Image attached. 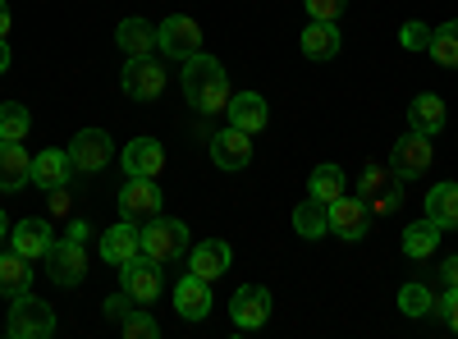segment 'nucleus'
<instances>
[{
    "label": "nucleus",
    "mask_w": 458,
    "mask_h": 339,
    "mask_svg": "<svg viewBox=\"0 0 458 339\" xmlns=\"http://www.w3.org/2000/svg\"><path fill=\"white\" fill-rule=\"evenodd\" d=\"M183 92H188V106L198 115H220L229 106V79H225V64L207 51L188 55L183 60Z\"/></svg>",
    "instance_id": "obj_1"
},
{
    "label": "nucleus",
    "mask_w": 458,
    "mask_h": 339,
    "mask_svg": "<svg viewBox=\"0 0 458 339\" xmlns=\"http://www.w3.org/2000/svg\"><path fill=\"white\" fill-rule=\"evenodd\" d=\"M142 252L157 257L161 267L188 257V225L183 220H170V216H151V225L142 230Z\"/></svg>",
    "instance_id": "obj_2"
},
{
    "label": "nucleus",
    "mask_w": 458,
    "mask_h": 339,
    "mask_svg": "<svg viewBox=\"0 0 458 339\" xmlns=\"http://www.w3.org/2000/svg\"><path fill=\"white\" fill-rule=\"evenodd\" d=\"M5 330H10L14 339H47V335L55 330V312L42 303V298L19 293V298H10V321H5Z\"/></svg>",
    "instance_id": "obj_3"
},
{
    "label": "nucleus",
    "mask_w": 458,
    "mask_h": 339,
    "mask_svg": "<svg viewBox=\"0 0 458 339\" xmlns=\"http://www.w3.org/2000/svg\"><path fill=\"white\" fill-rule=\"evenodd\" d=\"M47 275H51L60 289L83 284V275H88V252H83V243L51 239V248H47Z\"/></svg>",
    "instance_id": "obj_4"
},
{
    "label": "nucleus",
    "mask_w": 458,
    "mask_h": 339,
    "mask_svg": "<svg viewBox=\"0 0 458 339\" xmlns=\"http://www.w3.org/2000/svg\"><path fill=\"white\" fill-rule=\"evenodd\" d=\"M431 165V133H417L408 129L399 142H394V152H390V170L399 179H417V174H427Z\"/></svg>",
    "instance_id": "obj_5"
},
{
    "label": "nucleus",
    "mask_w": 458,
    "mask_h": 339,
    "mask_svg": "<svg viewBox=\"0 0 458 339\" xmlns=\"http://www.w3.org/2000/svg\"><path fill=\"white\" fill-rule=\"evenodd\" d=\"M124 289L133 293V303H157L161 298V261L157 257H147L138 252L133 261H124Z\"/></svg>",
    "instance_id": "obj_6"
},
{
    "label": "nucleus",
    "mask_w": 458,
    "mask_h": 339,
    "mask_svg": "<svg viewBox=\"0 0 458 339\" xmlns=\"http://www.w3.org/2000/svg\"><path fill=\"white\" fill-rule=\"evenodd\" d=\"M110 152H114V142H110L106 129H83V133H73V142H69V161H73V170H83V174H97L110 161Z\"/></svg>",
    "instance_id": "obj_7"
},
{
    "label": "nucleus",
    "mask_w": 458,
    "mask_h": 339,
    "mask_svg": "<svg viewBox=\"0 0 458 339\" xmlns=\"http://www.w3.org/2000/svg\"><path fill=\"white\" fill-rule=\"evenodd\" d=\"M229 317H234L239 330H257L271 321V293H266V284H243L229 298Z\"/></svg>",
    "instance_id": "obj_8"
},
{
    "label": "nucleus",
    "mask_w": 458,
    "mask_h": 339,
    "mask_svg": "<svg viewBox=\"0 0 458 339\" xmlns=\"http://www.w3.org/2000/svg\"><path fill=\"white\" fill-rule=\"evenodd\" d=\"M157 42H161V51H165V55L188 60V55H198V51H202V28H198L193 19L174 14V19H165V23L157 28Z\"/></svg>",
    "instance_id": "obj_9"
},
{
    "label": "nucleus",
    "mask_w": 458,
    "mask_h": 339,
    "mask_svg": "<svg viewBox=\"0 0 458 339\" xmlns=\"http://www.w3.org/2000/svg\"><path fill=\"white\" fill-rule=\"evenodd\" d=\"M330 230H335L339 239L358 243V239L371 230V207H367V198H335V202H330Z\"/></svg>",
    "instance_id": "obj_10"
},
{
    "label": "nucleus",
    "mask_w": 458,
    "mask_h": 339,
    "mask_svg": "<svg viewBox=\"0 0 458 339\" xmlns=\"http://www.w3.org/2000/svg\"><path fill=\"white\" fill-rule=\"evenodd\" d=\"M161 88H165V73H161V64L151 60V55H133L124 64V92L133 101H157Z\"/></svg>",
    "instance_id": "obj_11"
},
{
    "label": "nucleus",
    "mask_w": 458,
    "mask_h": 339,
    "mask_svg": "<svg viewBox=\"0 0 458 339\" xmlns=\"http://www.w3.org/2000/svg\"><path fill=\"white\" fill-rule=\"evenodd\" d=\"M362 198H367V207H376V211H394V207L403 202V179H399L394 170L367 165V170H362Z\"/></svg>",
    "instance_id": "obj_12"
},
{
    "label": "nucleus",
    "mask_w": 458,
    "mask_h": 339,
    "mask_svg": "<svg viewBox=\"0 0 458 339\" xmlns=\"http://www.w3.org/2000/svg\"><path fill=\"white\" fill-rule=\"evenodd\" d=\"M211 161L220 165V170H243L248 161H252V133H243V129H220V133H211Z\"/></svg>",
    "instance_id": "obj_13"
},
{
    "label": "nucleus",
    "mask_w": 458,
    "mask_h": 339,
    "mask_svg": "<svg viewBox=\"0 0 458 339\" xmlns=\"http://www.w3.org/2000/svg\"><path fill=\"white\" fill-rule=\"evenodd\" d=\"M120 211H124V220L161 216V188H157V179H129L124 193H120Z\"/></svg>",
    "instance_id": "obj_14"
},
{
    "label": "nucleus",
    "mask_w": 458,
    "mask_h": 339,
    "mask_svg": "<svg viewBox=\"0 0 458 339\" xmlns=\"http://www.w3.org/2000/svg\"><path fill=\"white\" fill-rule=\"evenodd\" d=\"M138 252H142V230L133 220H120L101 234V257L110 261V267H124V261H133Z\"/></svg>",
    "instance_id": "obj_15"
},
{
    "label": "nucleus",
    "mask_w": 458,
    "mask_h": 339,
    "mask_svg": "<svg viewBox=\"0 0 458 339\" xmlns=\"http://www.w3.org/2000/svg\"><path fill=\"white\" fill-rule=\"evenodd\" d=\"M174 308H179L183 321H202V317L211 312V280H202V275L188 271V275L179 280V289H174Z\"/></svg>",
    "instance_id": "obj_16"
},
{
    "label": "nucleus",
    "mask_w": 458,
    "mask_h": 339,
    "mask_svg": "<svg viewBox=\"0 0 458 339\" xmlns=\"http://www.w3.org/2000/svg\"><path fill=\"white\" fill-rule=\"evenodd\" d=\"M161 165H165V152H161L157 138H133V142L124 147V170H129V179H157Z\"/></svg>",
    "instance_id": "obj_17"
},
{
    "label": "nucleus",
    "mask_w": 458,
    "mask_h": 339,
    "mask_svg": "<svg viewBox=\"0 0 458 339\" xmlns=\"http://www.w3.org/2000/svg\"><path fill=\"white\" fill-rule=\"evenodd\" d=\"M229 257H234V252H229L225 239H207V243L193 248V257H188V271L202 275V280H220L229 271Z\"/></svg>",
    "instance_id": "obj_18"
},
{
    "label": "nucleus",
    "mask_w": 458,
    "mask_h": 339,
    "mask_svg": "<svg viewBox=\"0 0 458 339\" xmlns=\"http://www.w3.org/2000/svg\"><path fill=\"white\" fill-rule=\"evenodd\" d=\"M28 179H32V157L23 152V142H5V138H0V188L14 193V188H23Z\"/></svg>",
    "instance_id": "obj_19"
},
{
    "label": "nucleus",
    "mask_w": 458,
    "mask_h": 339,
    "mask_svg": "<svg viewBox=\"0 0 458 339\" xmlns=\"http://www.w3.org/2000/svg\"><path fill=\"white\" fill-rule=\"evenodd\" d=\"M266 120H271V110H266V101L257 92H234V97H229V124H234V129L261 133Z\"/></svg>",
    "instance_id": "obj_20"
},
{
    "label": "nucleus",
    "mask_w": 458,
    "mask_h": 339,
    "mask_svg": "<svg viewBox=\"0 0 458 339\" xmlns=\"http://www.w3.org/2000/svg\"><path fill=\"white\" fill-rule=\"evenodd\" d=\"M69 170H73L69 152H55V147H47V152L32 157V183L42 188V193H51V188H60V183H69Z\"/></svg>",
    "instance_id": "obj_21"
},
{
    "label": "nucleus",
    "mask_w": 458,
    "mask_h": 339,
    "mask_svg": "<svg viewBox=\"0 0 458 339\" xmlns=\"http://www.w3.org/2000/svg\"><path fill=\"white\" fill-rule=\"evenodd\" d=\"M10 248L23 252L28 261H32V257H47V248H51V225H47V220H19L14 230H10Z\"/></svg>",
    "instance_id": "obj_22"
},
{
    "label": "nucleus",
    "mask_w": 458,
    "mask_h": 339,
    "mask_svg": "<svg viewBox=\"0 0 458 339\" xmlns=\"http://www.w3.org/2000/svg\"><path fill=\"white\" fill-rule=\"evenodd\" d=\"M32 289V267L23 252H0V298H19Z\"/></svg>",
    "instance_id": "obj_23"
},
{
    "label": "nucleus",
    "mask_w": 458,
    "mask_h": 339,
    "mask_svg": "<svg viewBox=\"0 0 458 339\" xmlns=\"http://www.w3.org/2000/svg\"><path fill=\"white\" fill-rule=\"evenodd\" d=\"M302 55L308 60H335L339 55V28L326 19H312L302 28Z\"/></svg>",
    "instance_id": "obj_24"
},
{
    "label": "nucleus",
    "mask_w": 458,
    "mask_h": 339,
    "mask_svg": "<svg viewBox=\"0 0 458 339\" xmlns=\"http://www.w3.org/2000/svg\"><path fill=\"white\" fill-rule=\"evenodd\" d=\"M445 120H449V110H445V101H440L436 92L412 97V106H408V124H412L417 133H440Z\"/></svg>",
    "instance_id": "obj_25"
},
{
    "label": "nucleus",
    "mask_w": 458,
    "mask_h": 339,
    "mask_svg": "<svg viewBox=\"0 0 458 339\" xmlns=\"http://www.w3.org/2000/svg\"><path fill=\"white\" fill-rule=\"evenodd\" d=\"M114 42H120V51L133 60V55H147L157 51V28H151L147 19H124L120 28H114Z\"/></svg>",
    "instance_id": "obj_26"
},
{
    "label": "nucleus",
    "mask_w": 458,
    "mask_h": 339,
    "mask_svg": "<svg viewBox=\"0 0 458 339\" xmlns=\"http://www.w3.org/2000/svg\"><path fill=\"white\" fill-rule=\"evenodd\" d=\"M293 230H298L302 239H321V234H330V202H321V198L298 202V207H293Z\"/></svg>",
    "instance_id": "obj_27"
},
{
    "label": "nucleus",
    "mask_w": 458,
    "mask_h": 339,
    "mask_svg": "<svg viewBox=\"0 0 458 339\" xmlns=\"http://www.w3.org/2000/svg\"><path fill=\"white\" fill-rule=\"evenodd\" d=\"M427 220L440 230H458V183H436L427 193Z\"/></svg>",
    "instance_id": "obj_28"
},
{
    "label": "nucleus",
    "mask_w": 458,
    "mask_h": 339,
    "mask_svg": "<svg viewBox=\"0 0 458 339\" xmlns=\"http://www.w3.org/2000/svg\"><path fill=\"white\" fill-rule=\"evenodd\" d=\"M440 225L436 220H412L408 230H403V252L408 257H431L436 252V243H440Z\"/></svg>",
    "instance_id": "obj_29"
},
{
    "label": "nucleus",
    "mask_w": 458,
    "mask_h": 339,
    "mask_svg": "<svg viewBox=\"0 0 458 339\" xmlns=\"http://www.w3.org/2000/svg\"><path fill=\"white\" fill-rule=\"evenodd\" d=\"M431 60L436 64H445V69H458V19H449V23H440L436 32H431Z\"/></svg>",
    "instance_id": "obj_30"
},
{
    "label": "nucleus",
    "mask_w": 458,
    "mask_h": 339,
    "mask_svg": "<svg viewBox=\"0 0 458 339\" xmlns=\"http://www.w3.org/2000/svg\"><path fill=\"white\" fill-rule=\"evenodd\" d=\"M344 170L339 165H317L312 170V179H308V193L312 198H321V202H335V198H344Z\"/></svg>",
    "instance_id": "obj_31"
},
{
    "label": "nucleus",
    "mask_w": 458,
    "mask_h": 339,
    "mask_svg": "<svg viewBox=\"0 0 458 339\" xmlns=\"http://www.w3.org/2000/svg\"><path fill=\"white\" fill-rule=\"evenodd\" d=\"M28 129H32L28 106H19V101H5V106H0V138H5V142H23Z\"/></svg>",
    "instance_id": "obj_32"
},
{
    "label": "nucleus",
    "mask_w": 458,
    "mask_h": 339,
    "mask_svg": "<svg viewBox=\"0 0 458 339\" xmlns=\"http://www.w3.org/2000/svg\"><path fill=\"white\" fill-rule=\"evenodd\" d=\"M399 308H403V317H427L436 303H431V289L422 284V280H412V284H403L399 289Z\"/></svg>",
    "instance_id": "obj_33"
},
{
    "label": "nucleus",
    "mask_w": 458,
    "mask_h": 339,
    "mask_svg": "<svg viewBox=\"0 0 458 339\" xmlns=\"http://www.w3.org/2000/svg\"><path fill=\"white\" fill-rule=\"evenodd\" d=\"M120 335H124V339H157L161 326H157V317H147L142 308H129L124 321H120Z\"/></svg>",
    "instance_id": "obj_34"
},
{
    "label": "nucleus",
    "mask_w": 458,
    "mask_h": 339,
    "mask_svg": "<svg viewBox=\"0 0 458 339\" xmlns=\"http://www.w3.org/2000/svg\"><path fill=\"white\" fill-rule=\"evenodd\" d=\"M399 42H403L408 51H427V47H431V28L412 19V23H403V28H399Z\"/></svg>",
    "instance_id": "obj_35"
},
{
    "label": "nucleus",
    "mask_w": 458,
    "mask_h": 339,
    "mask_svg": "<svg viewBox=\"0 0 458 339\" xmlns=\"http://www.w3.org/2000/svg\"><path fill=\"white\" fill-rule=\"evenodd\" d=\"M302 5H308V14H312V19L335 23V19L344 14V5H349V0H302Z\"/></svg>",
    "instance_id": "obj_36"
},
{
    "label": "nucleus",
    "mask_w": 458,
    "mask_h": 339,
    "mask_svg": "<svg viewBox=\"0 0 458 339\" xmlns=\"http://www.w3.org/2000/svg\"><path fill=\"white\" fill-rule=\"evenodd\" d=\"M436 308H440V317H445V326H449V330L458 335V289H445V298H440V303H436Z\"/></svg>",
    "instance_id": "obj_37"
},
{
    "label": "nucleus",
    "mask_w": 458,
    "mask_h": 339,
    "mask_svg": "<svg viewBox=\"0 0 458 339\" xmlns=\"http://www.w3.org/2000/svg\"><path fill=\"white\" fill-rule=\"evenodd\" d=\"M129 308H133V293H129V289L106 298V317H110V321H124V312H129Z\"/></svg>",
    "instance_id": "obj_38"
},
{
    "label": "nucleus",
    "mask_w": 458,
    "mask_h": 339,
    "mask_svg": "<svg viewBox=\"0 0 458 339\" xmlns=\"http://www.w3.org/2000/svg\"><path fill=\"white\" fill-rule=\"evenodd\" d=\"M440 280H445V289H458V252L445 261V267H440Z\"/></svg>",
    "instance_id": "obj_39"
},
{
    "label": "nucleus",
    "mask_w": 458,
    "mask_h": 339,
    "mask_svg": "<svg viewBox=\"0 0 458 339\" xmlns=\"http://www.w3.org/2000/svg\"><path fill=\"white\" fill-rule=\"evenodd\" d=\"M51 211H60V216L69 211V188H64V183H60V188H51Z\"/></svg>",
    "instance_id": "obj_40"
},
{
    "label": "nucleus",
    "mask_w": 458,
    "mask_h": 339,
    "mask_svg": "<svg viewBox=\"0 0 458 339\" xmlns=\"http://www.w3.org/2000/svg\"><path fill=\"white\" fill-rule=\"evenodd\" d=\"M88 234H92V230L79 220V225H69V234H64V239H73V243H88Z\"/></svg>",
    "instance_id": "obj_41"
},
{
    "label": "nucleus",
    "mask_w": 458,
    "mask_h": 339,
    "mask_svg": "<svg viewBox=\"0 0 458 339\" xmlns=\"http://www.w3.org/2000/svg\"><path fill=\"white\" fill-rule=\"evenodd\" d=\"M0 42H10V5L0 0Z\"/></svg>",
    "instance_id": "obj_42"
},
{
    "label": "nucleus",
    "mask_w": 458,
    "mask_h": 339,
    "mask_svg": "<svg viewBox=\"0 0 458 339\" xmlns=\"http://www.w3.org/2000/svg\"><path fill=\"white\" fill-rule=\"evenodd\" d=\"M5 69H10V47L0 42V73H5Z\"/></svg>",
    "instance_id": "obj_43"
},
{
    "label": "nucleus",
    "mask_w": 458,
    "mask_h": 339,
    "mask_svg": "<svg viewBox=\"0 0 458 339\" xmlns=\"http://www.w3.org/2000/svg\"><path fill=\"white\" fill-rule=\"evenodd\" d=\"M10 234V220H5V211H0V239H5Z\"/></svg>",
    "instance_id": "obj_44"
}]
</instances>
